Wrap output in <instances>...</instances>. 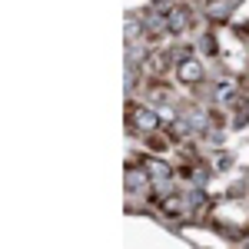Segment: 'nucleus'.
I'll use <instances>...</instances> for the list:
<instances>
[{
    "mask_svg": "<svg viewBox=\"0 0 249 249\" xmlns=\"http://www.w3.org/2000/svg\"><path fill=\"white\" fill-rule=\"evenodd\" d=\"M163 210L170 213V216H183V199L179 196H166L163 199Z\"/></svg>",
    "mask_w": 249,
    "mask_h": 249,
    "instance_id": "obj_5",
    "label": "nucleus"
},
{
    "mask_svg": "<svg viewBox=\"0 0 249 249\" xmlns=\"http://www.w3.org/2000/svg\"><path fill=\"white\" fill-rule=\"evenodd\" d=\"M146 143H150L153 150H166V146H170V136H163L156 130V133H146Z\"/></svg>",
    "mask_w": 249,
    "mask_h": 249,
    "instance_id": "obj_6",
    "label": "nucleus"
},
{
    "mask_svg": "<svg viewBox=\"0 0 249 249\" xmlns=\"http://www.w3.org/2000/svg\"><path fill=\"white\" fill-rule=\"evenodd\" d=\"M170 53H166V50H156V53H150V57L143 60V73H146V77H163V73H166V70H170Z\"/></svg>",
    "mask_w": 249,
    "mask_h": 249,
    "instance_id": "obj_3",
    "label": "nucleus"
},
{
    "mask_svg": "<svg viewBox=\"0 0 249 249\" xmlns=\"http://www.w3.org/2000/svg\"><path fill=\"white\" fill-rule=\"evenodd\" d=\"M239 34H243V37H249V23H246V27H239Z\"/></svg>",
    "mask_w": 249,
    "mask_h": 249,
    "instance_id": "obj_7",
    "label": "nucleus"
},
{
    "mask_svg": "<svg viewBox=\"0 0 249 249\" xmlns=\"http://www.w3.org/2000/svg\"><path fill=\"white\" fill-rule=\"evenodd\" d=\"M126 126H130V133H133V130H140V133H156V130H160V116H156L153 110H146V107L130 103V107H126Z\"/></svg>",
    "mask_w": 249,
    "mask_h": 249,
    "instance_id": "obj_1",
    "label": "nucleus"
},
{
    "mask_svg": "<svg viewBox=\"0 0 249 249\" xmlns=\"http://www.w3.org/2000/svg\"><path fill=\"white\" fill-rule=\"evenodd\" d=\"M190 27V10L186 7H173L170 14H166V30L170 34H183Z\"/></svg>",
    "mask_w": 249,
    "mask_h": 249,
    "instance_id": "obj_4",
    "label": "nucleus"
},
{
    "mask_svg": "<svg viewBox=\"0 0 249 249\" xmlns=\"http://www.w3.org/2000/svg\"><path fill=\"white\" fill-rule=\"evenodd\" d=\"M176 77H179V83H186V87H196V83H203L206 70H203V63L196 57H186V60L176 63Z\"/></svg>",
    "mask_w": 249,
    "mask_h": 249,
    "instance_id": "obj_2",
    "label": "nucleus"
},
{
    "mask_svg": "<svg viewBox=\"0 0 249 249\" xmlns=\"http://www.w3.org/2000/svg\"><path fill=\"white\" fill-rule=\"evenodd\" d=\"M246 246H249V243H246Z\"/></svg>",
    "mask_w": 249,
    "mask_h": 249,
    "instance_id": "obj_8",
    "label": "nucleus"
}]
</instances>
